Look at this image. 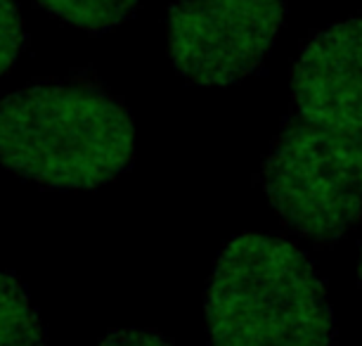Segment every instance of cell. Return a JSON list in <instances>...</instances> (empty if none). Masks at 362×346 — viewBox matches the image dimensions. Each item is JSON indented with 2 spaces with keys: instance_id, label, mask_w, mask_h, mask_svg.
<instances>
[{
  "instance_id": "6da1fadb",
  "label": "cell",
  "mask_w": 362,
  "mask_h": 346,
  "mask_svg": "<svg viewBox=\"0 0 362 346\" xmlns=\"http://www.w3.org/2000/svg\"><path fill=\"white\" fill-rule=\"evenodd\" d=\"M133 117L90 74L0 95V164L50 190L100 188L131 166Z\"/></svg>"
},
{
  "instance_id": "7a4b0ae2",
  "label": "cell",
  "mask_w": 362,
  "mask_h": 346,
  "mask_svg": "<svg viewBox=\"0 0 362 346\" xmlns=\"http://www.w3.org/2000/svg\"><path fill=\"white\" fill-rule=\"evenodd\" d=\"M211 346H334L337 328L313 261L272 235L235 237L206 289Z\"/></svg>"
},
{
  "instance_id": "3957f363",
  "label": "cell",
  "mask_w": 362,
  "mask_h": 346,
  "mask_svg": "<svg viewBox=\"0 0 362 346\" xmlns=\"http://www.w3.org/2000/svg\"><path fill=\"white\" fill-rule=\"evenodd\" d=\"M263 188L296 235L341 240L362 223V131L289 121L263 164Z\"/></svg>"
},
{
  "instance_id": "277c9868",
  "label": "cell",
  "mask_w": 362,
  "mask_h": 346,
  "mask_svg": "<svg viewBox=\"0 0 362 346\" xmlns=\"http://www.w3.org/2000/svg\"><path fill=\"white\" fill-rule=\"evenodd\" d=\"M286 15V0H173L170 59L197 86H230L265 62Z\"/></svg>"
},
{
  "instance_id": "5b68a950",
  "label": "cell",
  "mask_w": 362,
  "mask_h": 346,
  "mask_svg": "<svg viewBox=\"0 0 362 346\" xmlns=\"http://www.w3.org/2000/svg\"><path fill=\"white\" fill-rule=\"evenodd\" d=\"M298 117L341 131H362V17L315 33L293 64Z\"/></svg>"
},
{
  "instance_id": "8992f818",
  "label": "cell",
  "mask_w": 362,
  "mask_h": 346,
  "mask_svg": "<svg viewBox=\"0 0 362 346\" xmlns=\"http://www.w3.org/2000/svg\"><path fill=\"white\" fill-rule=\"evenodd\" d=\"M0 346H47L45 328L22 280L0 270Z\"/></svg>"
},
{
  "instance_id": "52a82bcc",
  "label": "cell",
  "mask_w": 362,
  "mask_h": 346,
  "mask_svg": "<svg viewBox=\"0 0 362 346\" xmlns=\"http://www.w3.org/2000/svg\"><path fill=\"white\" fill-rule=\"evenodd\" d=\"M52 17L86 33H107L140 8V0H31Z\"/></svg>"
},
{
  "instance_id": "ba28073f",
  "label": "cell",
  "mask_w": 362,
  "mask_h": 346,
  "mask_svg": "<svg viewBox=\"0 0 362 346\" xmlns=\"http://www.w3.org/2000/svg\"><path fill=\"white\" fill-rule=\"evenodd\" d=\"M29 36L17 0H0V76L10 71L24 52Z\"/></svg>"
},
{
  "instance_id": "9c48e42d",
  "label": "cell",
  "mask_w": 362,
  "mask_h": 346,
  "mask_svg": "<svg viewBox=\"0 0 362 346\" xmlns=\"http://www.w3.org/2000/svg\"><path fill=\"white\" fill-rule=\"evenodd\" d=\"M98 346H175L152 330H114Z\"/></svg>"
},
{
  "instance_id": "30bf717a",
  "label": "cell",
  "mask_w": 362,
  "mask_h": 346,
  "mask_svg": "<svg viewBox=\"0 0 362 346\" xmlns=\"http://www.w3.org/2000/svg\"><path fill=\"white\" fill-rule=\"evenodd\" d=\"M360 282H362V254H360Z\"/></svg>"
}]
</instances>
